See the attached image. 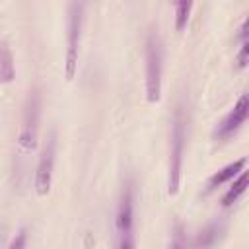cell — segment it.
<instances>
[{"label":"cell","mask_w":249,"mask_h":249,"mask_svg":"<svg viewBox=\"0 0 249 249\" xmlns=\"http://www.w3.org/2000/svg\"><path fill=\"white\" fill-rule=\"evenodd\" d=\"M247 117H249V99H247V95L243 93V95L237 99V103L231 107V111L218 123V126H216V130H214V136H216L218 140H228L233 132H237V130L245 124Z\"/></svg>","instance_id":"cell-7"},{"label":"cell","mask_w":249,"mask_h":249,"mask_svg":"<svg viewBox=\"0 0 249 249\" xmlns=\"http://www.w3.org/2000/svg\"><path fill=\"white\" fill-rule=\"evenodd\" d=\"M41 93L37 88H31L25 97L23 105V119H21V130L18 134V146L21 152H31L37 148L39 138V124H41Z\"/></svg>","instance_id":"cell-4"},{"label":"cell","mask_w":249,"mask_h":249,"mask_svg":"<svg viewBox=\"0 0 249 249\" xmlns=\"http://www.w3.org/2000/svg\"><path fill=\"white\" fill-rule=\"evenodd\" d=\"M224 230H226L224 222H220V220H218V222H210V224L198 233V237H196V249H214L216 243L220 241Z\"/></svg>","instance_id":"cell-9"},{"label":"cell","mask_w":249,"mask_h":249,"mask_svg":"<svg viewBox=\"0 0 249 249\" xmlns=\"http://www.w3.org/2000/svg\"><path fill=\"white\" fill-rule=\"evenodd\" d=\"M167 249H189L187 247V231L181 222H175V226L171 228V237H169Z\"/></svg>","instance_id":"cell-13"},{"label":"cell","mask_w":249,"mask_h":249,"mask_svg":"<svg viewBox=\"0 0 249 249\" xmlns=\"http://www.w3.org/2000/svg\"><path fill=\"white\" fill-rule=\"evenodd\" d=\"M175 10V31L181 33L187 23H189V16H191V10H193V2H177L173 6Z\"/></svg>","instance_id":"cell-12"},{"label":"cell","mask_w":249,"mask_h":249,"mask_svg":"<svg viewBox=\"0 0 249 249\" xmlns=\"http://www.w3.org/2000/svg\"><path fill=\"white\" fill-rule=\"evenodd\" d=\"M245 163H247V160H245V158H239V160H235V161L224 165L220 171H216V173L208 179V183H206V191H214V189L222 187L224 183L235 179V177L245 169Z\"/></svg>","instance_id":"cell-8"},{"label":"cell","mask_w":249,"mask_h":249,"mask_svg":"<svg viewBox=\"0 0 249 249\" xmlns=\"http://www.w3.org/2000/svg\"><path fill=\"white\" fill-rule=\"evenodd\" d=\"M84 10L82 2L68 4V27H66V56H64V76L68 82L74 80L78 70V56H80V43H82V29H84Z\"/></svg>","instance_id":"cell-3"},{"label":"cell","mask_w":249,"mask_h":249,"mask_svg":"<svg viewBox=\"0 0 249 249\" xmlns=\"http://www.w3.org/2000/svg\"><path fill=\"white\" fill-rule=\"evenodd\" d=\"M27 247V230L25 228H19L18 233L12 237V241L8 243L6 249H25Z\"/></svg>","instance_id":"cell-14"},{"label":"cell","mask_w":249,"mask_h":249,"mask_svg":"<svg viewBox=\"0 0 249 249\" xmlns=\"http://www.w3.org/2000/svg\"><path fill=\"white\" fill-rule=\"evenodd\" d=\"M161 76H163V49L158 29H150L146 37V99L158 103L161 99Z\"/></svg>","instance_id":"cell-2"},{"label":"cell","mask_w":249,"mask_h":249,"mask_svg":"<svg viewBox=\"0 0 249 249\" xmlns=\"http://www.w3.org/2000/svg\"><path fill=\"white\" fill-rule=\"evenodd\" d=\"M14 74H16V68H14L12 53H10L8 45L2 43L0 45V82L2 84H10L14 80Z\"/></svg>","instance_id":"cell-11"},{"label":"cell","mask_w":249,"mask_h":249,"mask_svg":"<svg viewBox=\"0 0 249 249\" xmlns=\"http://www.w3.org/2000/svg\"><path fill=\"white\" fill-rule=\"evenodd\" d=\"M247 181H249V177H247V171L243 169L239 175H237V179L233 181V185L228 189V193L222 196V204L224 206H231L233 202H237L239 200V196L245 193V189H247Z\"/></svg>","instance_id":"cell-10"},{"label":"cell","mask_w":249,"mask_h":249,"mask_svg":"<svg viewBox=\"0 0 249 249\" xmlns=\"http://www.w3.org/2000/svg\"><path fill=\"white\" fill-rule=\"evenodd\" d=\"M169 140L171 142H169V165H167V193L169 196H175L181 189L183 156H185V142H187V121L181 105L175 109Z\"/></svg>","instance_id":"cell-1"},{"label":"cell","mask_w":249,"mask_h":249,"mask_svg":"<svg viewBox=\"0 0 249 249\" xmlns=\"http://www.w3.org/2000/svg\"><path fill=\"white\" fill-rule=\"evenodd\" d=\"M54 160H56V134L54 130L49 134L47 142L43 144L37 169H35V195L47 196L53 187V175H54Z\"/></svg>","instance_id":"cell-6"},{"label":"cell","mask_w":249,"mask_h":249,"mask_svg":"<svg viewBox=\"0 0 249 249\" xmlns=\"http://www.w3.org/2000/svg\"><path fill=\"white\" fill-rule=\"evenodd\" d=\"M117 249H134L136 233H134V193L132 183L123 187L119 206H117Z\"/></svg>","instance_id":"cell-5"}]
</instances>
